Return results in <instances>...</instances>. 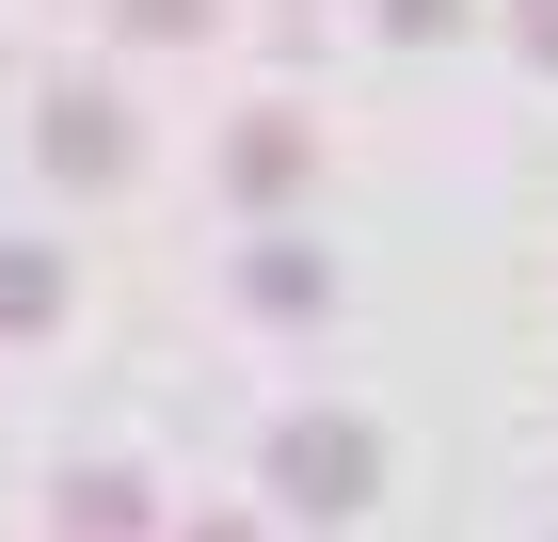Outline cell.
<instances>
[{
  "label": "cell",
  "mask_w": 558,
  "mask_h": 542,
  "mask_svg": "<svg viewBox=\"0 0 558 542\" xmlns=\"http://www.w3.org/2000/svg\"><path fill=\"white\" fill-rule=\"evenodd\" d=\"M33 144H48L64 176H112V160H129V112H112V96H48V128H33Z\"/></svg>",
  "instance_id": "obj_1"
},
{
  "label": "cell",
  "mask_w": 558,
  "mask_h": 542,
  "mask_svg": "<svg viewBox=\"0 0 558 542\" xmlns=\"http://www.w3.org/2000/svg\"><path fill=\"white\" fill-rule=\"evenodd\" d=\"M0 320H48V255H0Z\"/></svg>",
  "instance_id": "obj_3"
},
{
  "label": "cell",
  "mask_w": 558,
  "mask_h": 542,
  "mask_svg": "<svg viewBox=\"0 0 558 542\" xmlns=\"http://www.w3.org/2000/svg\"><path fill=\"white\" fill-rule=\"evenodd\" d=\"M351 479H367L351 431H288V495H351Z\"/></svg>",
  "instance_id": "obj_2"
}]
</instances>
